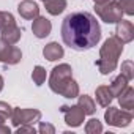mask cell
<instances>
[{
	"label": "cell",
	"instance_id": "6da1fadb",
	"mask_svg": "<svg viewBox=\"0 0 134 134\" xmlns=\"http://www.w3.org/2000/svg\"><path fill=\"white\" fill-rule=\"evenodd\" d=\"M62 40L74 51H87L101 40V29L96 18L87 11L68 14L62 24Z\"/></svg>",
	"mask_w": 134,
	"mask_h": 134
},
{
	"label": "cell",
	"instance_id": "7a4b0ae2",
	"mask_svg": "<svg viewBox=\"0 0 134 134\" xmlns=\"http://www.w3.org/2000/svg\"><path fill=\"white\" fill-rule=\"evenodd\" d=\"M71 71H73L71 66L66 63L55 66L51 73V79H49L51 90L58 95H63L65 98H76L79 95V87L73 81Z\"/></svg>",
	"mask_w": 134,
	"mask_h": 134
},
{
	"label": "cell",
	"instance_id": "3957f363",
	"mask_svg": "<svg viewBox=\"0 0 134 134\" xmlns=\"http://www.w3.org/2000/svg\"><path fill=\"white\" fill-rule=\"evenodd\" d=\"M123 51V43L112 36L109 40H106V43L101 47L99 52V60L96 62V66L99 68V71L103 74H109L117 68V63H118V57Z\"/></svg>",
	"mask_w": 134,
	"mask_h": 134
},
{
	"label": "cell",
	"instance_id": "277c9868",
	"mask_svg": "<svg viewBox=\"0 0 134 134\" xmlns=\"http://www.w3.org/2000/svg\"><path fill=\"white\" fill-rule=\"evenodd\" d=\"M96 13L107 24H115V22L121 21V16H123L121 8L115 2H110V0L104 5H96Z\"/></svg>",
	"mask_w": 134,
	"mask_h": 134
},
{
	"label": "cell",
	"instance_id": "5b68a950",
	"mask_svg": "<svg viewBox=\"0 0 134 134\" xmlns=\"http://www.w3.org/2000/svg\"><path fill=\"white\" fill-rule=\"evenodd\" d=\"M41 118V112L40 110H35V109H13V114H11V120L16 126L19 125H32L35 121H38Z\"/></svg>",
	"mask_w": 134,
	"mask_h": 134
},
{
	"label": "cell",
	"instance_id": "8992f818",
	"mask_svg": "<svg viewBox=\"0 0 134 134\" xmlns=\"http://www.w3.org/2000/svg\"><path fill=\"white\" fill-rule=\"evenodd\" d=\"M21 58H22V52L16 46H11L10 43H5L0 38V62L8 65H16L18 62H21Z\"/></svg>",
	"mask_w": 134,
	"mask_h": 134
},
{
	"label": "cell",
	"instance_id": "52a82bcc",
	"mask_svg": "<svg viewBox=\"0 0 134 134\" xmlns=\"http://www.w3.org/2000/svg\"><path fill=\"white\" fill-rule=\"evenodd\" d=\"M106 121L112 126H128L132 120V115L128 112V110H120L117 107H110L107 112H106Z\"/></svg>",
	"mask_w": 134,
	"mask_h": 134
},
{
	"label": "cell",
	"instance_id": "ba28073f",
	"mask_svg": "<svg viewBox=\"0 0 134 134\" xmlns=\"http://www.w3.org/2000/svg\"><path fill=\"white\" fill-rule=\"evenodd\" d=\"M62 112L65 114V121L66 125L70 126H79L82 121H84V110L81 109V106H73V107H68V106H62Z\"/></svg>",
	"mask_w": 134,
	"mask_h": 134
},
{
	"label": "cell",
	"instance_id": "9c48e42d",
	"mask_svg": "<svg viewBox=\"0 0 134 134\" xmlns=\"http://www.w3.org/2000/svg\"><path fill=\"white\" fill-rule=\"evenodd\" d=\"M32 30H33V35L36 38H46L51 30H52V25H51V21H47L46 18H35L33 19V24H32Z\"/></svg>",
	"mask_w": 134,
	"mask_h": 134
},
{
	"label": "cell",
	"instance_id": "30bf717a",
	"mask_svg": "<svg viewBox=\"0 0 134 134\" xmlns=\"http://www.w3.org/2000/svg\"><path fill=\"white\" fill-rule=\"evenodd\" d=\"M115 38H118L121 43H129L132 41L134 38V29H132V24L129 21H118V25H117V35Z\"/></svg>",
	"mask_w": 134,
	"mask_h": 134
},
{
	"label": "cell",
	"instance_id": "8fae6325",
	"mask_svg": "<svg viewBox=\"0 0 134 134\" xmlns=\"http://www.w3.org/2000/svg\"><path fill=\"white\" fill-rule=\"evenodd\" d=\"M18 11H19V14L24 19H35L40 14L38 5L35 2H30V0H24V2H21L19 7H18Z\"/></svg>",
	"mask_w": 134,
	"mask_h": 134
},
{
	"label": "cell",
	"instance_id": "7c38bea8",
	"mask_svg": "<svg viewBox=\"0 0 134 134\" xmlns=\"http://www.w3.org/2000/svg\"><path fill=\"white\" fill-rule=\"evenodd\" d=\"M21 35H22V32H21V29L16 25V22H14V24H10V25L5 27V29H2V40H3L5 43L16 44V43L21 40Z\"/></svg>",
	"mask_w": 134,
	"mask_h": 134
},
{
	"label": "cell",
	"instance_id": "4fadbf2b",
	"mask_svg": "<svg viewBox=\"0 0 134 134\" xmlns=\"http://www.w3.org/2000/svg\"><path fill=\"white\" fill-rule=\"evenodd\" d=\"M43 54H44V57H46L47 60L54 62V60H58V58L63 57V47H62L58 43H49V44L44 47Z\"/></svg>",
	"mask_w": 134,
	"mask_h": 134
},
{
	"label": "cell",
	"instance_id": "5bb4252c",
	"mask_svg": "<svg viewBox=\"0 0 134 134\" xmlns=\"http://www.w3.org/2000/svg\"><path fill=\"white\" fill-rule=\"evenodd\" d=\"M112 98H114V95H112V92H110V87L101 85V87L96 88V101H98L99 106H103V107L109 106L110 101H112Z\"/></svg>",
	"mask_w": 134,
	"mask_h": 134
},
{
	"label": "cell",
	"instance_id": "9a60e30c",
	"mask_svg": "<svg viewBox=\"0 0 134 134\" xmlns=\"http://www.w3.org/2000/svg\"><path fill=\"white\" fill-rule=\"evenodd\" d=\"M118 99H120V104L123 109H128L131 110L132 106H134V90L131 87H126L120 95H118Z\"/></svg>",
	"mask_w": 134,
	"mask_h": 134
},
{
	"label": "cell",
	"instance_id": "2e32d148",
	"mask_svg": "<svg viewBox=\"0 0 134 134\" xmlns=\"http://www.w3.org/2000/svg\"><path fill=\"white\" fill-rule=\"evenodd\" d=\"M44 5L47 13H51L52 16H57L66 8V0H44Z\"/></svg>",
	"mask_w": 134,
	"mask_h": 134
},
{
	"label": "cell",
	"instance_id": "e0dca14e",
	"mask_svg": "<svg viewBox=\"0 0 134 134\" xmlns=\"http://www.w3.org/2000/svg\"><path fill=\"white\" fill-rule=\"evenodd\" d=\"M126 87H128V79H126L123 74H120V76L112 82V85H110V92H112L114 96H118Z\"/></svg>",
	"mask_w": 134,
	"mask_h": 134
},
{
	"label": "cell",
	"instance_id": "ac0fdd59",
	"mask_svg": "<svg viewBox=\"0 0 134 134\" xmlns=\"http://www.w3.org/2000/svg\"><path fill=\"white\" fill-rule=\"evenodd\" d=\"M79 106H81V109L84 110L85 115H92V114H95V110H96V106H95L93 99H92L90 96H87V95L81 96V99H79Z\"/></svg>",
	"mask_w": 134,
	"mask_h": 134
},
{
	"label": "cell",
	"instance_id": "d6986e66",
	"mask_svg": "<svg viewBox=\"0 0 134 134\" xmlns=\"http://www.w3.org/2000/svg\"><path fill=\"white\" fill-rule=\"evenodd\" d=\"M32 79L36 85H43L44 81H46V70L43 66H35V70L32 73Z\"/></svg>",
	"mask_w": 134,
	"mask_h": 134
},
{
	"label": "cell",
	"instance_id": "ffe728a7",
	"mask_svg": "<svg viewBox=\"0 0 134 134\" xmlns=\"http://www.w3.org/2000/svg\"><path fill=\"white\" fill-rule=\"evenodd\" d=\"M114 2L121 8L123 13L132 16L134 14V0H114Z\"/></svg>",
	"mask_w": 134,
	"mask_h": 134
},
{
	"label": "cell",
	"instance_id": "44dd1931",
	"mask_svg": "<svg viewBox=\"0 0 134 134\" xmlns=\"http://www.w3.org/2000/svg\"><path fill=\"white\" fill-rule=\"evenodd\" d=\"M121 74H123L128 81H131V79L134 77V65H132L131 60H126V62L121 63Z\"/></svg>",
	"mask_w": 134,
	"mask_h": 134
},
{
	"label": "cell",
	"instance_id": "7402d4cb",
	"mask_svg": "<svg viewBox=\"0 0 134 134\" xmlns=\"http://www.w3.org/2000/svg\"><path fill=\"white\" fill-rule=\"evenodd\" d=\"M85 131L88 132V134H92V132H101L103 131V126H101V123H99V120H96V118H92V120H88V123H87V126H85Z\"/></svg>",
	"mask_w": 134,
	"mask_h": 134
},
{
	"label": "cell",
	"instance_id": "603a6c76",
	"mask_svg": "<svg viewBox=\"0 0 134 134\" xmlns=\"http://www.w3.org/2000/svg\"><path fill=\"white\" fill-rule=\"evenodd\" d=\"M14 22H16V21H14V18H13L11 13L0 11V30L5 29V27H8L10 24H14Z\"/></svg>",
	"mask_w": 134,
	"mask_h": 134
},
{
	"label": "cell",
	"instance_id": "cb8c5ba5",
	"mask_svg": "<svg viewBox=\"0 0 134 134\" xmlns=\"http://www.w3.org/2000/svg\"><path fill=\"white\" fill-rule=\"evenodd\" d=\"M11 114H13V109L7 104V103H3V101H0V118H11Z\"/></svg>",
	"mask_w": 134,
	"mask_h": 134
},
{
	"label": "cell",
	"instance_id": "d4e9b609",
	"mask_svg": "<svg viewBox=\"0 0 134 134\" xmlns=\"http://www.w3.org/2000/svg\"><path fill=\"white\" fill-rule=\"evenodd\" d=\"M55 129H54V126L52 125H47V123H41L40 125V132H54Z\"/></svg>",
	"mask_w": 134,
	"mask_h": 134
},
{
	"label": "cell",
	"instance_id": "484cf974",
	"mask_svg": "<svg viewBox=\"0 0 134 134\" xmlns=\"http://www.w3.org/2000/svg\"><path fill=\"white\" fill-rule=\"evenodd\" d=\"M18 132L21 134V132H33L35 134V128L33 126H24V125H21L19 128H18Z\"/></svg>",
	"mask_w": 134,
	"mask_h": 134
},
{
	"label": "cell",
	"instance_id": "4316f807",
	"mask_svg": "<svg viewBox=\"0 0 134 134\" xmlns=\"http://www.w3.org/2000/svg\"><path fill=\"white\" fill-rule=\"evenodd\" d=\"M0 132H10V128L3 126V118H0Z\"/></svg>",
	"mask_w": 134,
	"mask_h": 134
},
{
	"label": "cell",
	"instance_id": "83f0119b",
	"mask_svg": "<svg viewBox=\"0 0 134 134\" xmlns=\"http://www.w3.org/2000/svg\"><path fill=\"white\" fill-rule=\"evenodd\" d=\"M95 2V5H104V3H107L109 0H93Z\"/></svg>",
	"mask_w": 134,
	"mask_h": 134
},
{
	"label": "cell",
	"instance_id": "f1b7e54d",
	"mask_svg": "<svg viewBox=\"0 0 134 134\" xmlns=\"http://www.w3.org/2000/svg\"><path fill=\"white\" fill-rule=\"evenodd\" d=\"M2 88H3V77L0 76V92H2Z\"/></svg>",
	"mask_w": 134,
	"mask_h": 134
},
{
	"label": "cell",
	"instance_id": "f546056e",
	"mask_svg": "<svg viewBox=\"0 0 134 134\" xmlns=\"http://www.w3.org/2000/svg\"><path fill=\"white\" fill-rule=\"evenodd\" d=\"M43 2H44V0H43Z\"/></svg>",
	"mask_w": 134,
	"mask_h": 134
}]
</instances>
